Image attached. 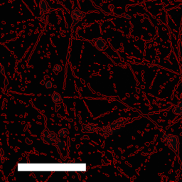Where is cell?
I'll return each mask as SVG.
<instances>
[{"label":"cell","mask_w":182,"mask_h":182,"mask_svg":"<svg viewBox=\"0 0 182 182\" xmlns=\"http://www.w3.org/2000/svg\"><path fill=\"white\" fill-rule=\"evenodd\" d=\"M0 71H1V73L2 74H4V71H5V69H4V67H3V66H1V68H0Z\"/></svg>","instance_id":"15"},{"label":"cell","mask_w":182,"mask_h":182,"mask_svg":"<svg viewBox=\"0 0 182 182\" xmlns=\"http://www.w3.org/2000/svg\"><path fill=\"white\" fill-rule=\"evenodd\" d=\"M125 19H127V20H129V19H131V16L129 15H125Z\"/></svg>","instance_id":"14"},{"label":"cell","mask_w":182,"mask_h":182,"mask_svg":"<svg viewBox=\"0 0 182 182\" xmlns=\"http://www.w3.org/2000/svg\"><path fill=\"white\" fill-rule=\"evenodd\" d=\"M86 127H87L86 128L87 132H93L96 130V128H98V125H93V124H90V125H87Z\"/></svg>","instance_id":"8"},{"label":"cell","mask_w":182,"mask_h":182,"mask_svg":"<svg viewBox=\"0 0 182 182\" xmlns=\"http://www.w3.org/2000/svg\"><path fill=\"white\" fill-rule=\"evenodd\" d=\"M67 134H68L67 129H65V128H61L59 131H58V135H59V136H60V137L66 136Z\"/></svg>","instance_id":"10"},{"label":"cell","mask_w":182,"mask_h":182,"mask_svg":"<svg viewBox=\"0 0 182 182\" xmlns=\"http://www.w3.org/2000/svg\"><path fill=\"white\" fill-rule=\"evenodd\" d=\"M57 148L59 149V150H63V149L66 148V142H65L64 140H58L57 141Z\"/></svg>","instance_id":"9"},{"label":"cell","mask_w":182,"mask_h":182,"mask_svg":"<svg viewBox=\"0 0 182 182\" xmlns=\"http://www.w3.org/2000/svg\"><path fill=\"white\" fill-rule=\"evenodd\" d=\"M7 85H8V80H7V78H5V86H7Z\"/></svg>","instance_id":"16"},{"label":"cell","mask_w":182,"mask_h":182,"mask_svg":"<svg viewBox=\"0 0 182 182\" xmlns=\"http://www.w3.org/2000/svg\"><path fill=\"white\" fill-rule=\"evenodd\" d=\"M61 69H62V68H61V66H60V65H56V66L53 68L54 72H55V73H58V72L60 71Z\"/></svg>","instance_id":"12"},{"label":"cell","mask_w":182,"mask_h":182,"mask_svg":"<svg viewBox=\"0 0 182 182\" xmlns=\"http://www.w3.org/2000/svg\"><path fill=\"white\" fill-rule=\"evenodd\" d=\"M44 86H45V88L49 89L51 88L52 86H53V83L51 81H50V80H47V81H46L44 83Z\"/></svg>","instance_id":"11"},{"label":"cell","mask_w":182,"mask_h":182,"mask_svg":"<svg viewBox=\"0 0 182 182\" xmlns=\"http://www.w3.org/2000/svg\"><path fill=\"white\" fill-rule=\"evenodd\" d=\"M172 112L177 115H182V102H179L177 106L172 109Z\"/></svg>","instance_id":"6"},{"label":"cell","mask_w":182,"mask_h":182,"mask_svg":"<svg viewBox=\"0 0 182 182\" xmlns=\"http://www.w3.org/2000/svg\"><path fill=\"white\" fill-rule=\"evenodd\" d=\"M26 142H27V144L28 145H31L32 143V140H31L30 139H26Z\"/></svg>","instance_id":"13"},{"label":"cell","mask_w":182,"mask_h":182,"mask_svg":"<svg viewBox=\"0 0 182 182\" xmlns=\"http://www.w3.org/2000/svg\"><path fill=\"white\" fill-rule=\"evenodd\" d=\"M96 47L97 49L100 50H104L106 47V43L104 39L102 38H98V39L96 40Z\"/></svg>","instance_id":"5"},{"label":"cell","mask_w":182,"mask_h":182,"mask_svg":"<svg viewBox=\"0 0 182 182\" xmlns=\"http://www.w3.org/2000/svg\"><path fill=\"white\" fill-rule=\"evenodd\" d=\"M44 141L45 143H47L48 145L54 144L56 141H58V139L55 133L50 132V131L45 129L44 131Z\"/></svg>","instance_id":"2"},{"label":"cell","mask_w":182,"mask_h":182,"mask_svg":"<svg viewBox=\"0 0 182 182\" xmlns=\"http://www.w3.org/2000/svg\"><path fill=\"white\" fill-rule=\"evenodd\" d=\"M39 9H40V11H41L42 15L47 13V12L50 11L49 5H48L47 2L45 1V0H41V1H40Z\"/></svg>","instance_id":"4"},{"label":"cell","mask_w":182,"mask_h":182,"mask_svg":"<svg viewBox=\"0 0 182 182\" xmlns=\"http://www.w3.org/2000/svg\"><path fill=\"white\" fill-rule=\"evenodd\" d=\"M161 140L162 142H164L169 147V148L174 152H177L179 150V142L177 136L164 134L161 136Z\"/></svg>","instance_id":"1"},{"label":"cell","mask_w":182,"mask_h":182,"mask_svg":"<svg viewBox=\"0 0 182 182\" xmlns=\"http://www.w3.org/2000/svg\"><path fill=\"white\" fill-rule=\"evenodd\" d=\"M52 100H53L54 102L56 103V104L59 103L60 101V96L58 93H54L52 94Z\"/></svg>","instance_id":"7"},{"label":"cell","mask_w":182,"mask_h":182,"mask_svg":"<svg viewBox=\"0 0 182 182\" xmlns=\"http://www.w3.org/2000/svg\"><path fill=\"white\" fill-rule=\"evenodd\" d=\"M85 13L81 11H80L78 9H76L73 10L71 11V18L73 20V24H76L79 22L84 17Z\"/></svg>","instance_id":"3"}]
</instances>
